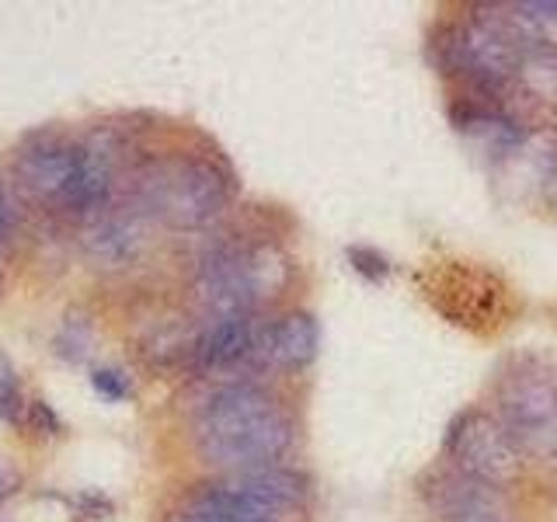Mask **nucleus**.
Wrapping results in <instances>:
<instances>
[{"instance_id":"6","label":"nucleus","mask_w":557,"mask_h":522,"mask_svg":"<svg viewBox=\"0 0 557 522\" xmlns=\"http://www.w3.org/2000/svg\"><path fill=\"white\" fill-rule=\"evenodd\" d=\"M446 452L453 460V470H460L463 477L481 481L487 487L512 484L522 470V457L498 425V418L484 411H467L457 418V425L449 428Z\"/></svg>"},{"instance_id":"13","label":"nucleus","mask_w":557,"mask_h":522,"mask_svg":"<svg viewBox=\"0 0 557 522\" xmlns=\"http://www.w3.org/2000/svg\"><path fill=\"white\" fill-rule=\"evenodd\" d=\"M174 522H265L255 512H248L237 498H231L220 484H209L206 492H199L185 509L178 512Z\"/></svg>"},{"instance_id":"10","label":"nucleus","mask_w":557,"mask_h":522,"mask_svg":"<svg viewBox=\"0 0 557 522\" xmlns=\"http://www.w3.org/2000/svg\"><path fill=\"white\" fill-rule=\"evenodd\" d=\"M258 327L255 318H209L196 341V362L202 370H231L244 359H255Z\"/></svg>"},{"instance_id":"3","label":"nucleus","mask_w":557,"mask_h":522,"mask_svg":"<svg viewBox=\"0 0 557 522\" xmlns=\"http://www.w3.org/2000/svg\"><path fill=\"white\" fill-rule=\"evenodd\" d=\"M139 191H144L150 216L178 226V231H196L223 213L231 185L216 164L199 161V157H178V161H164L147 171Z\"/></svg>"},{"instance_id":"9","label":"nucleus","mask_w":557,"mask_h":522,"mask_svg":"<svg viewBox=\"0 0 557 522\" xmlns=\"http://www.w3.org/2000/svg\"><path fill=\"white\" fill-rule=\"evenodd\" d=\"M318 356V324L310 313H286L265 327H258L255 359L278 370H304Z\"/></svg>"},{"instance_id":"7","label":"nucleus","mask_w":557,"mask_h":522,"mask_svg":"<svg viewBox=\"0 0 557 522\" xmlns=\"http://www.w3.org/2000/svg\"><path fill=\"white\" fill-rule=\"evenodd\" d=\"M435 519L443 522H509V509L498 495V487L463 477L460 470L435 474V484L425 487Z\"/></svg>"},{"instance_id":"19","label":"nucleus","mask_w":557,"mask_h":522,"mask_svg":"<svg viewBox=\"0 0 557 522\" xmlns=\"http://www.w3.org/2000/svg\"><path fill=\"white\" fill-rule=\"evenodd\" d=\"M519 11H527L530 17H544V22H557V4L550 0V4H544V0H540V4H519Z\"/></svg>"},{"instance_id":"15","label":"nucleus","mask_w":557,"mask_h":522,"mask_svg":"<svg viewBox=\"0 0 557 522\" xmlns=\"http://www.w3.org/2000/svg\"><path fill=\"white\" fill-rule=\"evenodd\" d=\"M91 348V324L81 321V318H70L60 327V338H57V352L66 356L70 362H81Z\"/></svg>"},{"instance_id":"14","label":"nucleus","mask_w":557,"mask_h":522,"mask_svg":"<svg viewBox=\"0 0 557 522\" xmlns=\"http://www.w3.org/2000/svg\"><path fill=\"white\" fill-rule=\"evenodd\" d=\"M25 400H22V383H17L14 362L0 352V418L8 422H22Z\"/></svg>"},{"instance_id":"5","label":"nucleus","mask_w":557,"mask_h":522,"mask_svg":"<svg viewBox=\"0 0 557 522\" xmlns=\"http://www.w3.org/2000/svg\"><path fill=\"white\" fill-rule=\"evenodd\" d=\"M522 49L527 42H519V35L502 17H467L453 25L440 42L446 70L484 91L516 80Z\"/></svg>"},{"instance_id":"16","label":"nucleus","mask_w":557,"mask_h":522,"mask_svg":"<svg viewBox=\"0 0 557 522\" xmlns=\"http://www.w3.org/2000/svg\"><path fill=\"white\" fill-rule=\"evenodd\" d=\"M91 387H95L101 397H109V400H126V397L133 394L126 373H119V370H95V373H91Z\"/></svg>"},{"instance_id":"1","label":"nucleus","mask_w":557,"mask_h":522,"mask_svg":"<svg viewBox=\"0 0 557 522\" xmlns=\"http://www.w3.org/2000/svg\"><path fill=\"white\" fill-rule=\"evenodd\" d=\"M196 443L209 463L231 474L265 470L289 449L293 422L269 390L255 383H231L202 405Z\"/></svg>"},{"instance_id":"12","label":"nucleus","mask_w":557,"mask_h":522,"mask_svg":"<svg viewBox=\"0 0 557 522\" xmlns=\"http://www.w3.org/2000/svg\"><path fill=\"white\" fill-rule=\"evenodd\" d=\"M516 84L522 95H530L533 101L557 104V46L547 42H527L519 57Z\"/></svg>"},{"instance_id":"8","label":"nucleus","mask_w":557,"mask_h":522,"mask_svg":"<svg viewBox=\"0 0 557 522\" xmlns=\"http://www.w3.org/2000/svg\"><path fill=\"white\" fill-rule=\"evenodd\" d=\"M81 144H63V139H42L17 161V178L22 185L52 206H70V191L77 178Z\"/></svg>"},{"instance_id":"4","label":"nucleus","mask_w":557,"mask_h":522,"mask_svg":"<svg viewBox=\"0 0 557 522\" xmlns=\"http://www.w3.org/2000/svg\"><path fill=\"white\" fill-rule=\"evenodd\" d=\"M495 418L519 457L557 460V376L540 365H516L498 387Z\"/></svg>"},{"instance_id":"2","label":"nucleus","mask_w":557,"mask_h":522,"mask_svg":"<svg viewBox=\"0 0 557 522\" xmlns=\"http://www.w3.org/2000/svg\"><path fill=\"white\" fill-rule=\"evenodd\" d=\"M286 258L265 244L223 248L199 265L196 300L209 318H251L255 307L283 289Z\"/></svg>"},{"instance_id":"18","label":"nucleus","mask_w":557,"mask_h":522,"mask_svg":"<svg viewBox=\"0 0 557 522\" xmlns=\"http://www.w3.org/2000/svg\"><path fill=\"white\" fill-rule=\"evenodd\" d=\"M17 484H22V477H17V470L0 457V505H4L14 492H17Z\"/></svg>"},{"instance_id":"11","label":"nucleus","mask_w":557,"mask_h":522,"mask_svg":"<svg viewBox=\"0 0 557 522\" xmlns=\"http://www.w3.org/2000/svg\"><path fill=\"white\" fill-rule=\"evenodd\" d=\"M144 220L133 213H112L101 216L91 231H87V251L101 258L104 265H122V261H133L144 248Z\"/></svg>"},{"instance_id":"17","label":"nucleus","mask_w":557,"mask_h":522,"mask_svg":"<svg viewBox=\"0 0 557 522\" xmlns=\"http://www.w3.org/2000/svg\"><path fill=\"white\" fill-rule=\"evenodd\" d=\"M14 226H17V209H14V199H11L8 185L0 182V248H4L8 237L14 234Z\"/></svg>"}]
</instances>
